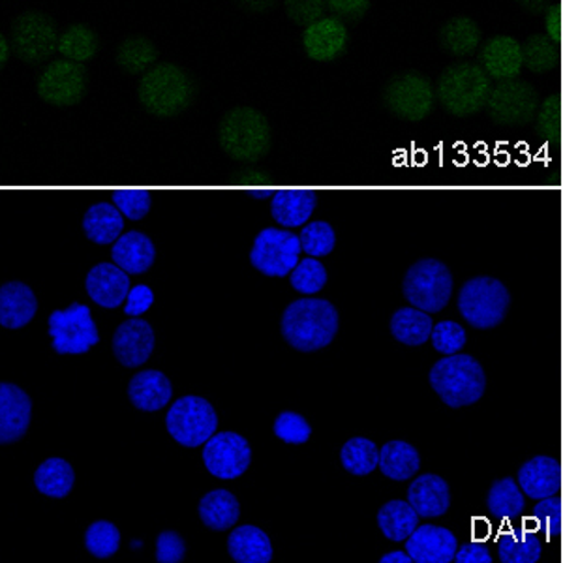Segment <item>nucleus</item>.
<instances>
[{
  "label": "nucleus",
  "mask_w": 563,
  "mask_h": 563,
  "mask_svg": "<svg viewBox=\"0 0 563 563\" xmlns=\"http://www.w3.org/2000/svg\"><path fill=\"white\" fill-rule=\"evenodd\" d=\"M154 294L153 289L147 286H134L130 289L129 299H126V307H124V314L126 316H141L147 312L148 308L153 307Z\"/></svg>",
  "instance_id": "864d4df0"
},
{
  "label": "nucleus",
  "mask_w": 563,
  "mask_h": 563,
  "mask_svg": "<svg viewBox=\"0 0 563 563\" xmlns=\"http://www.w3.org/2000/svg\"><path fill=\"white\" fill-rule=\"evenodd\" d=\"M194 98L196 84L192 76L174 63L153 66L141 76L137 85V100L143 109L161 119L180 115L192 106Z\"/></svg>",
  "instance_id": "f03ea898"
},
{
  "label": "nucleus",
  "mask_w": 563,
  "mask_h": 563,
  "mask_svg": "<svg viewBox=\"0 0 563 563\" xmlns=\"http://www.w3.org/2000/svg\"><path fill=\"white\" fill-rule=\"evenodd\" d=\"M466 331L456 321H442L432 329V346L443 355H455L466 346Z\"/></svg>",
  "instance_id": "de8ad7c7"
},
{
  "label": "nucleus",
  "mask_w": 563,
  "mask_h": 563,
  "mask_svg": "<svg viewBox=\"0 0 563 563\" xmlns=\"http://www.w3.org/2000/svg\"><path fill=\"white\" fill-rule=\"evenodd\" d=\"M408 501L422 519L442 517L451 506L448 481L434 474L419 475L408 488Z\"/></svg>",
  "instance_id": "b1692460"
},
{
  "label": "nucleus",
  "mask_w": 563,
  "mask_h": 563,
  "mask_svg": "<svg viewBox=\"0 0 563 563\" xmlns=\"http://www.w3.org/2000/svg\"><path fill=\"white\" fill-rule=\"evenodd\" d=\"M455 562L459 563H493L490 551L483 543L462 544L456 551Z\"/></svg>",
  "instance_id": "5fc2aeb1"
},
{
  "label": "nucleus",
  "mask_w": 563,
  "mask_h": 563,
  "mask_svg": "<svg viewBox=\"0 0 563 563\" xmlns=\"http://www.w3.org/2000/svg\"><path fill=\"white\" fill-rule=\"evenodd\" d=\"M339 310L325 299H299L282 316V336L299 352L327 347L339 333Z\"/></svg>",
  "instance_id": "f257e3e1"
},
{
  "label": "nucleus",
  "mask_w": 563,
  "mask_h": 563,
  "mask_svg": "<svg viewBox=\"0 0 563 563\" xmlns=\"http://www.w3.org/2000/svg\"><path fill=\"white\" fill-rule=\"evenodd\" d=\"M350 33L344 21L339 18H321L312 25L305 26L302 49L316 63H333L346 52Z\"/></svg>",
  "instance_id": "2eb2a0df"
},
{
  "label": "nucleus",
  "mask_w": 563,
  "mask_h": 563,
  "mask_svg": "<svg viewBox=\"0 0 563 563\" xmlns=\"http://www.w3.org/2000/svg\"><path fill=\"white\" fill-rule=\"evenodd\" d=\"M10 49H12V44H10L7 36L2 34V36H0V66H7L8 57H10Z\"/></svg>",
  "instance_id": "13d9d810"
},
{
  "label": "nucleus",
  "mask_w": 563,
  "mask_h": 563,
  "mask_svg": "<svg viewBox=\"0 0 563 563\" xmlns=\"http://www.w3.org/2000/svg\"><path fill=\"white\" fill-rule=\"evenodd\" d=\"M98 49H100L98 34L84 23L68 26L58 38V53L63 58L81 63V65L97 57Z\"/></svg>",
  "instance_id": "c9c22d12"
},
{
  "label": "nucleus",
  "mask_w": 563,
  "mask_h": 563,
  "mask_svg": "<svg viewBox=\"0 0 563 563\" xmlns=\"http://www.w3.org/2000/svg\"><path fill=\"white\" fill-rule=\"evenodd\" d=\"M33 402L18 385H0V443L20 442L31 424Z\"/></svg>",
  "instance_id": "6ab92c4d"
},
{
  "label": "nucleus",
  "mask_w": 563,
  "mask_h": 563,
  "mask_svg": "<svg viewBox=\"0 0 563 563\" xmlns=\"http://www.w3.org/2000/svg\"><path fill=\"white\" fill-rule=\"evenodd\" d=\"M299 239H301L302 252L314 257L329 256L336 243L334 230L327 222H310L302 228Z\"/></svg>",
  "instance_id": "37998d69"
},
{
  "label": "nucleus",
  "mask_w": 563,
  "mask_h": 563,
  "mask_svg": "<svg viewBox=\"0 0 563 563\" xmlns=\"http://www.w3.org/2000/svg\"><path fill=\"white\" fill-rule=\"evenodd\" d=\"M402 291L411 307L435 314L451 301L453 276L440 260H419L404 276Z\"/></svg>",
  "instance_id": "0eeeda50"
},
{
  "label": "nucleus",
  "mask_w": 563,
  "mask_h": 563,
  "mask_svg": "<svg viewBox=\"0 0 563 563\" xmlns=\"http://www.w3.org/2000/svg\"><path fill=\"white\" fill-rule=\"evenodd\" d=\"M111 257L129 275H141L153 267L156 249L145 233L129 231L117 239Z\"/></svg>",
  "instance_id": "a878e982"
},
{
  "label": "nucleus",
  "mask_w": 563,
  "mask_h": 563,
  "mask_svg": "<svg viewBox=\"0 0 563 563\" xmlns=\"http://www.w3.org/2000/svg\"><path fill=\"white\" fill-rule=\"evenodd\" d=\"M76 474L68 462L63 459H49L38 466L34 474V485L40 493L49 498H66L74 488Z\"/></svg>",
  "instance_id": "58836bf2"
},
{
  "label": "nucleus",
  "mask_w": 563,
  "mask_h": 563,
  "mask_svg": "<svg viewBox=\"0 0 563 563\" xmlns=\"http://www.w3.org/2000/svg\"><path fill=\"white\" fill-rule=\"evenodd\" d=\"M432 318L419 308H400L390 318V334L404 346H422L432 336Z\"/></svg>",
  "instance_id": "7c9ffc66"
},
{
  "label": "nucleus",
  "mask_w": 563,
  "mask_h": 563,
  "mask_svg": "<svg viewBox=\"0 0 563 563\" xmlns=\"http://www.w3.org/2000/svg\"><path fill=\"white\" fill-rule=\"evenodd\" d=\"M522 7L528 8V10H541V8L547 7L551 0H519Z\"/></svg>",
  "instance_id": "bf43d9fd"
},
{
  "label": "nucleus",
  "mask_w": 563,
  "mask_h": 563,
  "mask_svg": "<svg viewBox=\"0 0 563 563\" xmlns=\"http://www.w3.org/2000/svg\"><path fill=\"white\" fill-rule=\"evenodd\" d=\"M382 563H410L413 562L411 560L410 554H406V552H389V554H385V556H382V560H379Z\"/></svg>",
  "instance_id": "4d7b16f0"
},
{
  "label": "nucleus",
  "mask_w": 563,
  "mask_h": 563,
  "mask_svg": "<svg viewBox=\"0 0 563 563\" xmlns=\"http://www.w3.org/2000/svg\"><path fill=\"white\" fill-rule=\"evenodd\" d=\"M235 4L244 12L265 13L276 7V0H235Z\"/></svg>",
  "instance_id": "6e6d98bb"
},
{
  "label": "nucleus",
  "mask_w": 563,
  "mask_h": 563,
  "mask_svg": "<svg viewBox=\"0 0 563 563\" xmlns=\"http://www.w3.org/2000/svg\"><path fill=\"white\" fill-rule=\"evenodd\" d=\"M85 547L92 556L102 558V560L111 558L121 547V531L108 520H98L95 525H90L85 533Z\"/></svg>",
  "instance_id": "a19ab883"
},
{
  "label": "nucleus",
  "mask_w": 563,
  "mask_h": 563,
  "mask_svg": "<svg viewBox=\"0 0 563 563\" xmlns=\"http://www.w3.org/2000/svg\"><path fill=\"white\" fill-rule=\"evenodd\" d=\"M113 353L117 361L126 368H135L147 363L154 350V331L147 321L134 318L124 321L113 334Z\"/></svg>",
  "instance_id": "a211bd4d"
},
{
  "label": "nucleus",
  "mask_w": 563,
  "mask_h": 563,
  "mask_svg": "<svg viewBox=\"0 0 563 563\" xmlns=\"http://www.w3.org/2000/svg\"><path fill=\"white\" fill-rule=\"evenodd\" d=\"M325 284V267L316 257H307V260L297 263V267L291 273V286H294L295 291L302 295L318 294Z\"/></svg>",
  "instance_id": "79ce46f5"
},
{
  "label": "nucleus",
  "mask_w": 563,
  "mask_h": 563,
  "mask_svg": "<svg viewBox=\"0 0 563 563\" xmlns=\"http://www.w3.org/2000/svg\"><path fill=\"white\" fill-rule=\"evenodd\" d=\"M172 395L174 385L162 372L143 371L130 379L129 397L137 410H162L172 400Z\"/></svg>",
  "instance_id": "bb28decb"
},
{
  "label": "nucleus",
  "mask_w": 563,
  "mask_h": 563,
  "mask_svg": "<svg viewBox=\"0 0 563 563\" xmlns=\"http://www.w3.org/2000/svg\"><path fill=\"white\" fill-rule=\"evenodd\" d=\"M117 209L129 218V220H141L145 218L153 207L151 192L145 188H121L111 192Z\"/></svg>",
  "instance_id": "a18cd8bd"
},
{
  "label": "nucleus",
  "mask_w": 563,
  "mask_h": 563,
  "mask_svg": "<svg viewBox=\"0 0 563 563\" xmlns=\"http://www.w3.org/2000/svg\"><path fill=\"white\" fill-rule=\"evenodd\" d=\"M49 334L58 355H81L100 342L89 307L81 302H71L66 310H55L49 316Z\"/></svg>",
  "instance_id": "9b49d317"
},
{
  "label": "nucleus",
  "mask_w": 563,
  "mask_h": 563,
  "mask_svg": "<svg viewBox=\"0 0 563 563\" xmlns=\"http://www.w3.org/2000/svg\"><path fill=\"white\" fill-rule=\"evenodd\" d=\"M421 459L417 449L406 442L385 443L379 449V470L393 481H408L419 472Z\"/></svg>",
  "instance_id": "72a5a7b5"
},
{
  "label": "nucleus",
  "mask_w": 563,
  "mask_h": 563,
  "mask_svg": "<svg viewBox=\"0 0 563 563\" xmlns=\"http://www.w3.org/2000/svg\"><path fill=\"white\" fill-rule=\"evenodd\" d=\"M218 141L233 161H262L271 148L269 121L257 109L238 106L218 124Z\"/></svg>",
  "instance_id": "7ed1b4c3"
},
{
  "label": "nucleus",
  "mask_w": 563,
  "mask_h": 563,
  "mask_svg": "<svg viewBox=\"0 0 563 563\" xmlns=\"http://www.w3.org/2000/svg\"><path fill=\"white\" fill-rule=\"evenodd\" d=\"M371 8V0H327V10L342 21H358Z\"/></svg>",
  "instance_id": "603ef678"
},
{
  "label": "nucleus",
  "mask_w": 563,
  "mask_h": 563,
  "mask_svg": "<svg viewBox=\"0 0 563 563\" xmlns=\"http://www.w3.org/2000/svg\"><path fill=\"white\" fill-rule=\"evenodd\" d=\"M519 485L531 499L554 496L562 488V466L552 456H536L520 467Z\"/></svg>",
  "instance_id": "412c9836"
},
{
  "label": "nucleus",
  "mask_w": 563,
  "mask_h": 563,
  "mask_svg": "<svg viewBox=\"0 0 563 563\" xmlns=\"http://www.w3.org/2000/svg\"><path fill=\"white\" fill-rule=\"evenodd\" d=\"M487 106L498 122H525L539 106L538 92L525 81L507 79L490 90Z\"/></svg>",
  "instance_id": "dca6fc26"
},
{
  "label": "nucleus",
  "mask_w": 563,
  "mask_h": 563,
  "mask_svg": "<svg viewBox=\"0 0 563 563\" xmlns=\"http://www.w3.org/2000/svg\"><path fill=\"white\" fill-rule=\"evenodd\" d=\"M435 95L427 77L416 71L400 74L385 85L384 103L390 113L406 121H421L434 106Z\"/></svg>",
  "instance_id": "ddd939ff"
},
{
  "label": "nucleus",
  "mask_w": 563,
  "mask_h": 563,
  "mask_svg": "<svg viewBox=\"0 0 563 563\" xmlns=\"http://www.w3.org/2000/svg\"><path fill=\"white\" fill-rule=\"evenodd\" d=\"M526 499L519 483L512 477L494 481L488 490L487 507L493 517L499 520L517 519L525 511Z\"/></svg>",
  "instance_id": "f704fd0d"
},
{
  "label": "nucleus",
  "mask_w": 563,
  "mask_h": 563,
  "mask_svg": "<svg viewBox=\"0 0 563 563\" xmlns=\"http://www.w3.org/2000/svg\"><path fill=\"white\" fill-rule=\"evenodd\" d=\"M379 530L384 531L385 538L395 543L406 541L419 526V515L410 501L393 499L387 501L378 511Z\"/></svg>",
  "instance_id": "473e14b6"
},
{
  "label": "nucleus",
  "mask_w": 563,
  "mask_h": 563,
  "mask_svg": "<svg viewBox=\"0 0 563 563\" xmlns=\"http://www.w3.org/2000/svg\"><path fill=\"white\" fill-rule=\"evenodd\" d=\"M38 97L55 108H71L87 97L89 71L81 63L68 58L52 60L36 81Z\"/></svg>",
  "instance_id": "9d476101"
},
{
  "label": "nucleus",
  "mask_w": 563,
  "mask_h": 563,
  "mask_svg": "<svg viewBox=\"0 0 563 563\" xmlns=\"http://www.w3.org/2000/svg\"><path fill=\"white\" fill-rule=\"evenodd\" d=\"M301 239L288 230L265 228L250 252V262L265 276H288L299 263Z\"/></svg>",
  "instance_id": "f8f14e48"
},
{
  "label": "nucleus",
  "mask_w": 563,
  "mask_h": 563,
  "mask_svg": "<svg viewBox=\"0 0 563 563\" xmlns=\"http://www.w3.org/2000/svg\"><path fill=\"white\" fill-rule=\"evenodd\" d=\"M284 10L295 25L308 26L325 18L327 0H284Z\"/></svg>",
  "instance_id": "8fccbe9b"
},
{
  "label": "nucleus",
  "mask_w": 563,
  "mask_h": 563,
  "mask_svg": "<svg viewBox=\"0 0 563 563\" xmlns=\"http://www.w3.org/2000/svg\"><path fill=\"white\" fill-rule=\"evenodd\" d=\"M318 206V194L308 188H280L271 201V214L284 228H299L308 222Z\"/></svg>",
  "instance_id": "4be33fe9"
},
{
  "label": "nucleus",
  "mask_w": 563,
  "mask_h": 563,
  "mask_svg": "<svg viewBox=\"0 0 563 563\" xmlns=\"http://www.w3.org/2000/svg\"><path fill=\"white\" fill-rule=\"evenodd\" d=\"M443 49L455 55V57H467L477 49L481 42V31L477 23L464 15H456L443 25L442 34Z\"/></svg>",
  "instance_id": "4c0bfd02"
},
{
  "label": "nucleus",
  "mask_w": 563,
  "mask_h": 563,
  "mask_svg": "<svg viewBox=\"0 0 563 563\" xmlns=\"http://www.w3.org/2000/svg\"><path fill=\"white\" fill-rule=\"evenodd\" d=\"M459 551L455 533L442 526H417V530L406 539V552L417 563L453 562Z\"/></svg>",
  "instance_id": "f3484780"
},
{
  "label": "nucleus",
  "mask_w": 563,
  "mask_h": 563,
  "mask_svg": "<svg viewBox=\"0 0 563 563\" xmlns=\"http://www.w3.org/2000/svg\"><path fill=\"white\" fill-rule=\"evenodd\" d=\"M533 520L539 530L543 531L544 538H558L562 533L563 504L560 496H549V498L539 499L538 506L533 509Z\"/></svg>",
  "instance_id": "49530a36"
},
{
  "label": "nucleus",
  "mask_w": 563,
  "mask_h": 563,
  "mask_svg": "<svg viewBox=\"0 0 563 563\" xmlns=\"http://www.w3.org/2000/svg\"><path fill=\"white\" fill-rule=\"evenodd\" d=\"M124 214L115 203H97L85 212L84 231L89 241L97 244H111L121 238Z\"/></svg>",
  "instance_id": "2f4dec72"
},
{
  "label": "nucleus",
  "mask_w": 563,
  "mask_h": 563,
  "mask_svg": "<svg viewBox=\"0 0 563 563\" xmlns=\"http://www.w3.org/2000/svg\"><path fill=\"white\" fill-rule=\"evenodd\" d=\"M541 552V541L533 531L511 530L499 536L498 556L504 563H536Z\"/></svg>",
  "instance_id": "e433bc0d"
},
{
  "label": "nucleus",
  "mask_w": 563,
  "mask_h": 563,
  "mask_svg": "<svg viewBox=\"0 0 563 563\" xmlns=\"http://www.w3.org/2000/svg\"><path fill=\"white\" fill-rule=\"evenodd\" d=\"M511 295L506 286L490 276L467 280L459 294V312L462 318L481 331L494 329L506 320Z\"/></svg>",
  "instance_id": "423d86ee"
},
{
  "label": "nucleus",
  "mask_w": 563,
  "mask_h": 563,
  "mask_svg": "<svg viewBox=\"0 0 563 563\" xmlns=\"http://www.w3.org/2000/svg\"><path fill=\"white\" fill-rule=\"evenodd\" d=\"M239 517H241L239 499L224 488L212 490L199 501V519L203 520V525L211 530H230L231 526L238 525Z\"/></svg>",
  "instance_id": "c85d7f7f"
},
{
  "label": "nucleus",
  "mask_w": 563,
  "mask_h": 563,
  "mask_svg": "<svg viewBox=\"0 0 563 563\" xmlns=\"http://www.w3.org/2000/svg\"><path fill=\"white\" fill-rule=\"evenodd\" d=\"M275 435H278L282 442L301 445L308 442V438L312 435V429L305 417L294 411H284L276 417Z\"/></svg>",
  "instance_id": "09e8293b"
},
{
  "label": "nucleus",
  "mask_w": 563,
  "mask_h": 563,
  "mask_svg": "<svg viewBox=\"0 0 563 563\" xmlns=\"http://www.w3.org/2000/svg\"><path fill=\"white\" fill-rule=\"evenodd\" d=\"M166 427L175 442L185 448H199L217 432V411L206 398L183 397L167 411Z\"/></svg>",
  "instance_id": "1a4fd4ad"
},
{
  "label": "nucleus",
  "mask_w": 563,
  "mask_h": 563,
  "mask_svg": "<svg viewBox=\"0 0 563 563\" xmlns=\"http://www.w3.org/2000/svg\"><path fill=\"white\" fill-rule=\"evenodd\" d=\"M38 299L23 282H8L0 288V323L7 329H21L33 321Z\"/></svg>",
  "instance_id": "393cba45"
},
{
  "label": "nucleus",
  "mask_w": 563,
  "mask_h": 563,
  "mask_svg": "<svg viewBox=\"0 0 563 563\" xmlns=\"http://www.w3.org/2000/svg\"><path fill=\"white\" fill-rule=\"evenodd\" d=\"M186 544L177 531H162L156 539V560L161 563H179L185 560Z\"/></svg>",
  "instance_id": "3c124183"
},
{
  "label": "nucleus",
  "mask_w": 563,
  "mask_h": 563,
  "mask_svg": "<svg viewBox=\"0 0 563 563\" xmlns=\"http://www.w3.org/2000/svg\"><path fill=\"white\" fill-rule=\"evenodd\" d=\"M57 21L44 12H23L12 21L10 44L15 57L25 65L38 66L58 52Z\"/></svg>",
  "instance_id": "6e6552de"
},
{
  "label": "nucleus",
  "mask_w": 563,
  "mask_h": 563,
  "mask_svg": "<svg viewBox=\"0 0 563 563\" xmlns=\"http://www.w3.org/2000/svg\"><path fill=\"white\" fill-rule=\"evenodd\" d=\"M252 451L243 435L220 432L212 435L203 449V462L209 474L218 479H238L249 470Z\"/></svg>",
  "instance_id": "4468645a"
},
{
  "label": "nucleus",
  "mask_w": 563,
  "mask_h": 563,
  "mask_svg": "<svg viewBox=\"0 0 563 563\" xmlns=\"http://www.w3.org/2000/svg\"><path fill=\"white\" fill-rule=\"evenodd\" d=\"M85 286L90 299L103 308H119L129 299V273L122 271L117 263H100L92 267Z\"/></svg>",
  "instance_id": "aec40b11"
},
{
  "label": "nucleus",
  "mask_w": 563,
  "mask_h": 563,
  "mask_svg": "<svg viewBox=\"0 0 563 563\" xmlns=\"http://www.w3.org/2000/svg\"><path fill=\"white\" fill-rule=\"evenodd\" d=\"M430 385L449 408L456 410V408L479 402L485 395L487 376L477 358L464 353H455L432 366Z\"/></svg>",
  "instance_id": "20e7f679"
},
{
  "label": "nucleus",
  "mask_w": 563,
  "mask_h": 563,
  "mask_svg": "<svg viewBox=\"0 0 563 563\" xmlns=\"http://www.w3.org/2000/svg\"><path fill=\"white\" fill-rule=\"evenodd\" d=\"M522 49H525V65L531 71L544 74V71L552 70L556 66V45L549 36H533V38L526 42Z\"/></svg>",
  "instance_id": "c03bdc74"
},
{
  "label": "nucleus",
  "mask_w": 563,
  "mask_h": 563,
  "mask_svg": "<svg viewBox=\"0 0 563 563\" xmlns=\"http://www.w3.org/2000/svg\"><path fill=\"white\" fill-rule=\"evenodd\" d=\"M438 98L453 115H472L487 106L490 81L481 66L462 63L449 66L438 81Z\"/></svg>",
  "instance_id": "39448f33"
},
{
  "label": "nucleus",
  "mask_w": 563,
  "mask_h": 563,
  "mask_svg": "<svg viewBox=\"0 0 563 563\" xmlns=\"http://www.w3.org/2000/svg\"><path fill=\"white\" fill-rule=\"evenodd\" d=\"M158 47L145 36H130L117 47L115 63L129 76H143L158 65Z\"/></svg>",
  "instance_id": "c756f323"
},
{
  "label": "nucleus",
  "mask_w": 563,
  "mask_h": 563,
  "mask_svg": "<svg viewBox=\"0 0 563 563\" xmlns=\"http://www.w3.org/2000/svg\"><path fill=\"white\" fill-rule=\"evenodd\" d=\"M340 461L346 472L363 477L379 467V449L368 438H353L342 448Z\"/></svg>",
  "instance_id": "ea45409f"
},
{
  "label": "nucleus",
  "mask_w": 563,
  "mask_h": 563,
  "mask_svg": "<svg viewBox=\"0 0 563 563\" xmlns=\"http://www.w3.org/2000/svg\"><path fill=\"white\" fill-rule=\"evenodd\" d=\"M481 65L488 76L496 79H512L525 66V49L511 36H496L490 40L481 53Z\"/></svg>",
  "instance_id": "5701e85b"
},
{
  "label": "nucleus",
  "mask_w": 563,
  "mask_h": 563,
  "mask_svg": "<svg viewBox=\"0 0 563 563\" xmlns=\"http://www.w3.org/2000/svg\"><path fill=\"white\" fill-rule=\"evenodd\" d=\"M228 552L239 563H269L273 560L271 539L256 526H239L231 531Z\"/></svg>",
  "instance_id": "cd10ccee"
}]
</instances>
